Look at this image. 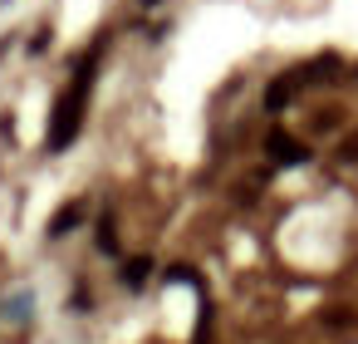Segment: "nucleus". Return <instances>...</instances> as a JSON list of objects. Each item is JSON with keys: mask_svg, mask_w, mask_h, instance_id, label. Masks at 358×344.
Listing matches in <instances>:
<instances>
[{"mask_svg": "<svg viewBox=\"0 0 358 344\" xmlns=\"http://www.w3.org/2000/svg\"><path fill=\"white\" fill-rule=\"evenodd\" d=\"M94 69H99V45L79 60L74 84H69V89L59 94V104H55V118H50V148H55V153L79 138V123H84V109H89V89H94Z\"/></svg>", "mask_w": 358, "mask_h": 344, "instance_id": "obj_1", "label": "nucleus"}, {"mask_svg": "<svg viewBox=\"0 0 358 344\" xmlns=\"http://www.w3.org/2000/svg\"><path fill=\"white\" fill-rule=\"evenodd\" d=\"M265 148H270V158H275V163H285V167H294V163H304V158H309V153H304V143H299V138H289V133H280V128L265 138Z\"/></svg>", "mask_w": 358, "mask_h": 344, "instance_id": "obj_2", "label": "nucleus"}, {"mask_svg": "<svg viewBox=\"0 0 358 344\" xmlns=\"http://www.w3.org/2000/svg\"><path fill=\"white\" fill-rule=\"evenodd\" d=\"M294 84H299V74H294V79H275V84L265 89V109H270V113H280V109L294 99Z\"/></svg>", "mask_w": 358, "mask_h": 344, "instance_id": "obj_3", "label": "nucleus"}, {"mask_svg": "<svg viewBox=\"0 0 358 344\" xmlns=\"http://www.w3.org/2000/svg\"><path fill=\"white\" fill-rule=\"evenodd\" d=\"M79 216H84V207H79V202L59 207V212H55V221H50V236H69V231L79 226Z\"/></svg>", "mask_w": 358, "mask_h": 344, "instance_id": "obj_4", "label": "nucleus"}, {"mask_svg": "<svg viewBox=\"0 0 358 344\" xmlns=\"http://www.w3.org/2000/svg\"><path fill=\"white\" fill-rule=\"evenodd\" d=\"M148 270H152V261H128V270H123V280H128V285L138 290V285L148 280Z\"/></svg>", "mask_w": 358, "mask_h": 344, "instance_id": "obj_5", "label": "nucleus"}, {"mask_svg": "<svg viewBox=\"0 0 358 344\" xmlns=\"http://www.w3.org/2000/svg\"><path fill=\"white\" fill-rule=\"evenodd\" d=\"M343 158H358V133H353V138L343 143Z\"/></svg>", "mask_w": 358, "mask_h": 344, "instance_id": "obj_6", "label": "nucleus"}]
</instances>
